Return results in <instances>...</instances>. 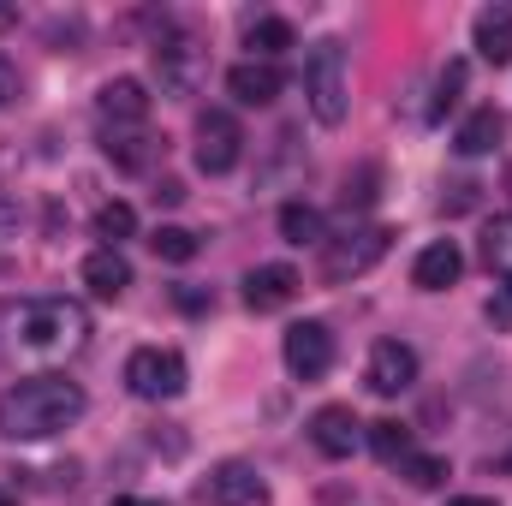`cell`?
Returning a JSON list of instances; mask_svg holds the SVG:
<instances>
[{"instance_id": "obj_13", "label": "cell", "mask_w": 512, "mask_h": 506, "mask_svg": "<svg viewBox=\"0 0 512 506\" xmlns=\"http://www.w3.org/2000/svg\"><path fill=\"white\" fill-rule=\"evenodd\" d=\"M298 298V268H286V262H262L245 274V304H251L256 316H268V310H286Z\"/></svg>"}, {"instance_id": "obj_18", "label": "cell", "mask_w": 512, "mask_h": 506, "mask_svg": "<svg viewBox=\"0 0 512 506\" xmlns=\"http://www.w3.org/2000/svg\"><path fill=\"white\" fill-rule=\"evenodd\" d=\"M501 131H507L501 108H471V114L459 120V131H453V149H459V155H489V149L501 143Z\"/></svg>"}, {"instance_id": "obj_3", "label": "cell", "mask_w": 512, "mask_h": 506, "mask_svg": "<svg viewBox=\"0 0 512 506\" xmlns=\"http://www.w3.org/2000/svg\"><path fill=\"white\" fill-rule=\"evenodd\" d=\"M84 334H90V316L72 298H42L24 310V346H36V352H78Z\"/></svg>"}, {"instance_id": "obj_12", "label": "cell", "mask_w": 512, "mask_h": 506, "mask_svg": "<svg viewBox=\"0 0 512 506\" xmlns=\"http://www.w3.org/2000/svg\"><path fill=\"white\" fill-rule=\"evenodd\" d=\"M102 155L120 173H149L161 155V137H149V126H102Z\"/></svg>"}, {"instance_id": "obj_22", "label": "cell", "mask_w": 512, "mask_h": 506, "mask_svg": "<svg viewBox=\"0 0 512 506\" xmlns=\"http://www.w3.org/2000/svg\"><path fill=\"white\" fill-rule=\"evenodd\" d=\"M280 239L286 245H322V215L310 203H286L280 209Z\"/></svg>"}, {"instance_id": "obj_29", "label": "cell", "mask_w": 512, "mask_h": 506, "mask_svg": "<svg viewBox=\"0 0 512 506\" xmlns=\"http://www.w3.org/2000/svg\"><path fill=\"white\" fill-rule=\"evenodd\" d=\"M370 185H376V167H364V173H358V185H352V179H346V209H364V203H370V197H376V191H370Z\"/></svg>"}, {"instance_id": "obj_2", "label": "cell", "mask_w": 512, "mask_h": 506, "mask_svg": "<svg viewBox=\"0 0 512 506\" xmlns=\"http://www.w3.org/2000/svg\"><path fill=\"white\" fill-rule=\"evenodd\" d=\"M304 96H310V114L322 126H340L346 108H352V78H346V48L334 36H322L310 54H304Z\"/></svg>"}, {"instance_id": "obj_34", "label": "cell", "mask_w": 512, "mask_h": 506, "mask_svg": "<svg viewBox=\"0 0 512 506\" xmlns=\"http://www.w3.org/2000/svg\"><path fill=\"white\" fill-rule=\"evenodd\" d=\"M0 506H24V501H18V495H12V489H6V483H0Z\"/></svg>"}, {"instance_id": "obj_19", "label": "cell", "mask_w": 512, "mask_h": 506, "mask_svg": "<svg viewBox=\"0 0 512 506\" xmlns=\"http://www.w3.org/2000/svg\"><path fill=\"white\" fill-rule=\"evenodd\" d=\"M477 54L489 66H507L512 60V6H483L477 12Z\"/></svg>"}, {"instance_id": "obj_20", "label": "cell", "mask_w": 512, "mask_h": 506, "mask_svg": "<svg viewBox=\"0 0 512 506\" xmlns=\"http://www.w3.org/2000/svg\"><path fill=\"white\" fill-rule=\"evenodd\" d=\"M245 48L262 54V60H274L280 48H292V24L274 18V12H268V18H251V24H245Z\"/></svg>"}, {"instance_id": "obj_14", "label": "cell", "mask_w": 512, "mask_h": 506, "mask_svg": "<svg viewBox=\"0 0 512 506\" xmlns=\"http://www.w3.org/2000/svg\"><path fill=\"white\" fill-rule=\"evenodd\" d=\"M96 120H102V126H149V90H143L137 78H114V84H102V96H96Z\"/></svg>"}, {"instance_id": "obj_9", "label": "cell", "mask_w": 512, "mask_h": 506, "mask_svg": "<svg viewBox=\"0 0 512 506\" xmlns=\"http://www.w3.org/2000/svg\"><path fill=\"white\" fill-rule=\"evenodd\" d=\"M262 495H268V489H262L256 465H245V459H221V465L197 483V501L203 506H256Z\"/></svg>"}, {"instance_id": "obj_1", "label": "cell", "mask_w": 512, "mask_h": 506, "mask_svg": "<svg viewBox=\"0 0 512 506\" xmlns=\"http://www.w3.org/2000/svg\"><path fill=\"white\" fill-rule=\"evenodd\" d=\"M84 387L66 376H24L0 393V435L6 441H48L84 417Z\"/></svg>"}, {"instance_id": "obj_21", "label": "cell", "mask_w": 512, "mask_h": 506, "mask_svg": "<svg viewBox=\"0 0 512 506\" xmlns=\"http://www.w3.org/2000/svg\"><path fill=\"white\" fill-rule=\"evenodd\" d=\"M483 262H489V274L512 280V215H495L483 227Z\"/></svg>"}, {"instance_id": "obj_33", "label": "cell", "mask_w": 512, "mask_h": 506, "mask_svg": "<svg viewBox=\"0 0 512 506\" xmlns=\"http://www.w3.org/2000/svg\"><path fill=\"white\" fill-rule=\"evenodd\" d=\"M447 506H501V501H489V495H459V501H447Z\"/></svg>"}, {"instance_id": "obj_8", "label": "cell", "mask_w": 512, "mask_h": 506, "mask_svg": "<svg viewBox=\"0 0 512 506\" xmlns=\"http://www.w3.org/2000/svg\"><path fill=\"white\" fill-rule=\"evenodd\" d=\"M280 358H286V370L298 381H322L334 370V334H328V322H298V328H286Z\"/></svg>"}, {"instance_id": "obj_30", "label": "cell", "mask_w": 512, "mask_h": 506, "mask_svg": "<svg viewBox=\"0 0 512 506\" xmlns=\"http://www.w3.org/2000/svg\"><path fill=\"white\" fill-rule=\"evenodd\" d=\"M12 96H18V72H12V60L0 54V108H6Z\"/></svg>"}, {"instance_id": "obj_24", "label": "cell", "mask_w": 512, "mask_h": 506, "mask_svg": "<svg viewBox=\"0 0 512 506\" xmlns=\"http://www.w3.org/2000/svg\"><path fill=\"white\" fill-rule=\"evenodd\" d=\"M137 233V215H131V203H102L96 209V239H108V251H120V239Z\"/></svg>"}, {"instance_id": "obj_36", "label": "cell", "mask_w": 512, "mask_h": 506, "mask_svg": "<svg viewBox=\"0 0 512 506\" xmlns=\"http://www.w3.org/2000/svg\"><path fill=\"white\" fill-rule=\"evenodd\" d=\"M501 471H512V453H507V459H501Z\"/></svg>"}, {"instance_id": "obj_11", "label": "cell", "mask_w": 512, "mask_h": 506, "mask_svg": "<svg viewBox=\"0 0 512 506\" xmlns=\"http://www.w3.org/2000/svg\"><path fill=\"white\" fill-rule=\"evenodd\" d=\"M364 381H370V393H382V399L405 393V387L417 381V352H411L405 340H376V352H370V370H364Z\"/></svg>"}, {"instance_id": "obj_31", "label": "cell", "mask_w": 512, "mask_h": 506, "mask_svg": "<svg viewBox=\"0 0 512 506\" xmlns=\"http://www.w3.org/2000/svg\"><path fill=\"white\" fill-rule=\"evenodd\" d=\"M155 203H185V185H179V179H161V185H155Z\"/></svg>"}, {"instance_id": "obj_10", "label": "cell", "mask_w": 512, "mask_h": 506, "mask_svg": "<svg viewBox=\"0 0 512 506\" xmlns=\"http://www.w3.org/2000/svg\"><path fill=\"white\" fill-rule=\"evenodd\" d=\"M310 441H316L322 459H352L358 441H364V423L352 417V405H322L310 417Z\"/></svg>"}, {"instance_id": "obj_28", "label": "cell", "mask_w": 512, "mask_h": 506, "mask_svg": "<svg viewBox=\"0 0 512 506\" xmlns=\"http://www.w3.org/2000/svg\"><path fill=\"white\" fill-rule=\"evenodd\" d=\"M483 316H489V328H501V334H512V280H501V286L489 292Z\"/></svg>"}, {"instance_id": "obj_6", "label": "cell", "mask_w": 512, "mask_h": 506, "mask_svg": "<svg viewBox=\"0 0 512 506\" xmlns=\"http://www.w3.org/2000/svg\"><path fill=\"white\" fill-rule=\"evenodd\" d=\"M126 387L137 399H179L185 393V358L161 346H137L126 358Z\"/></svg>"}, {"instance_id": "obj_5", "label": "cell", "mask_w": 512, "mask_h": 506, "mask_svg": "<svg viewBox=\"0 0 512 506\" xmlns=\"http://www.w3.org/2000/svg\"><path fill=\"white\" fill-rule=\"evenodd\" d=\"M387 245H393V233H387V227H352V233L328 239V251H322V280L346 286V280L370 274V268L387 256Z\"/></svg>"}, {"instance_id": "obj_17", "label": "cell", "mask_w": 512, "mask_h": 506, "mask_svg": "<svg viewBox=\"0 0 512 506\" xmlns=\"http://www.w3.org/2000/svg\"><path fill=\"white\" fill-rule=\"evenodd\" d=\"M84 286H90L96 298H108V304H114V298H126L131 262L120 251H108V245H102V251H90V256H84Z\"/></svg>"}, {"instance_id": "obj_7", "label": "cell", "mask_w": 512, "mask_h": 506, "mask_svg": "<svg viewBox=\"0 0 512 506\" xmlns=\"http://www.w3.org/2000/svg\"><path fill=\"white\" fill-rule=\"evenodd\" d=\"M239 155H245V131H239V120L227 108L197 114V167L203 173H233Z\"/></svg>"}, {"instance_id": "obj_23", "label": "cell", "mask_w": 512, "mask_h": 506, "mask_svg": "<svg viewBox=\"0 0 512 506\" xmlns=\"http://www.w3.org/2000/svg\"><path fill=\"white\" fill-rule=\"evenodd\" d=\"M370 447H376L382 465H405V459H411V429L393 423V417H387V423H370Z\"/></svg>"}, {"instance_id": "obj_35", "label": "cell", "mask_w": 512, "mask_h": 506, "mask_svg": "<svg viewBox=\"0 0 512 506\" xmlns=\"http://www.w3.org/2000/svg\"><path fill=\"white\" fill-rule=\"evenodd\" d=\"M12 18H18V12H12V6H0V30H6V24H12Z\"/></svg>"}, {"instance_id": "obj_26", "label": "cell", "mask_w": 512, "mask_h": 506, "mask_svg": "<svg viewBox=\"0 0 512 506\" xmlns=\"http://www.w3.org/2000/svg\"><path fill=\"white\" fill-rule=\"evenodd\" d=\"M459 90H465V66H459V60H447V72L435 78V108H429V114H447V108L459 102Z\"/></svg>"}, {"instance_id": "obj_32", "label": "cell", "mask_w": 512, "mask_h": 506, "mask_svg": "<svg viewBox=\"0 0 512 506\" xmlns=\"http://www.w3.org/2000/svg\"><path fill=\"white\" fill-rule=\"evenodd\" d=\"M108 506H167V501H149V495H120V501H108Z\"/></svg>"}, {"instance_id": "obj_25", "label": "cell", "mask_w": 512, "mask_h": 506, "mask_svg": "<svg viewBox=\"0 0 512 506\" xmlns=\"http://www.w3.org/2000/svg\"><path fill=\"white\" fill-rule=\"evenodd\" d=\"M149 251L161 256V262H191V256H197V233H185V227H155V233H149Z\"/></svg>"}, {"instance_id": "obj_15", "label": "cell", "mask_w": 512, "mask_h": 506, "mask_svg": "<svg viewBox=\"0 0 512 506\" xmlns=\"http://www.w3.org/2000/svg\"><path fill=\"white\" fill-rule=\"evenodd\" d=\"M280 66L274 60H239L233 72H227V96L233 102H245V108H268L274 96H280Z\"/></svg>"}, {"instance_id": "obj_16", "label": "cell", "mask_w": 512, "mask_h": 506, "mask_svg": "<svg viewBox=\"0 0 512 506\" xmlns=\"http://www.w3.org/2000/svg\"><path fill=\"white\" fill-rule=\"evenodd\" d=\"M459 274H465V256H459L453 239H435L429 251H417V262H411V280H417L423 292H447Z\"/></svg>"}, {"instance_id": "obj_4", "label": "cell", "mask_w": 512, "mask_h": 506, "mask_svg": "<svg viewBox=\"0 0 512 506\" xmlns=\"http://www.w3.org/2000/svg\"><path fill=\"white\" fill-rule=\"evenodd\" d=\"M149 66H155V84H161V96H197L203 90V78H209V54L197 48V36H161L155 42V54H149Z\"/></svg>"}, {"instance_id": "obj_27", "label": "cell", "mask_w": 512, "mask_h": 506, "mask_svg": "<svg viewBox=\"0 0 512 506\" xmlns=\"http://www.w3.org/2000/svg\"><path fill=\"white\" fill-rule=\"evenodd\" d=\"M405 477H411V489H435V483L447 477V459H429V453H411V459H405Z\"/></svg>"}]
</instances>
